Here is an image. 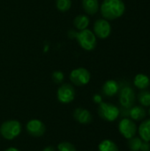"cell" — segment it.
I'll return each instance as SVG.
<instances>
[{
    "instance_id": "cell-6",
    "label": "cell",
    "mask_w": 150,
    "mask_h": 151,
    "mask_svg": "<svg viewBox=\"0 0 150 151\" xmlns=\"http://www.w3.org/2000/svg\"><path fill=\"white\" fill-rule=\"evenodd\" d=\"M69 79L73 85L82 87L89 83L91 74L88 69L84 67H78L72 70L69 75Z\"/></svg>"
},
{
    "instance_id": "cell-4",
    "label": "cell",
    "mask_w": 150,
    "mask_h": 151,
    "mask_svg": "<svg viewBox=\"0 0 150 151\" xmlns=\"http://www.w3.org/2000/svg\"><path fill=\"white\" fill-rule=\"evenodd\" d=\"M98 115L105 121L113 122L120 116V110L112 104L102 102L98 106Z\"/></svg>"
},
{
    "instance_id": "cell-7",
    "label": "cell",
    "mask_w": 150,
    "mask_h": 151,
    "mask_svg": "<svg viewBox=\"0 0 150 151\" xmlns=\"http://www.w3.org/2000/svg\"><path fill=\"white\" fill-rule=\"evenodd\" d=\"M118 128L120 134L127 140L134 137L138 131L137 125L130 118H123L119 121Z\"/></svg>"
},
{
    "instance_id": "cell-5",
    "label": "cell",
    "mask_w": 150,
    "mask_h": 151,
    "mask_svg": "<svg viewBox=\"0 0 150 151\" xmlns=\"http://www.w3.org/2000/svg\"><path fill=\"white\" fill-rule=\"evenodd\" d=\"M118 101L122 108L130 109L135 104V93L134 90L129 85H119Z\"/></svg>"
},
{
    "instance_id": "cell-2",
    "label": "cell",
    "mask_w": 150,
    "mask_h": 151,
    "mask_svg": "<svg viewBox=\"0 0 150 151\" xmlns=\"http://www.w3.org/2000/svg\"><path fill=\"white\" fill-rule=\"evenodd\" d=\"M75 38L77 40L78 44L85 50L91 51L94 50L97 44L96 36L94 32L90 29H84L76 33Z\"/></svg>"
},
{
    "instance_id": "cell-14",
    "label": "cell",
    "mask_w": 150,
    "mask_h": 151,
    "mask_svg": "<svg viewBox=\"0 0 150 151\" xmlns=\"http://www.w3.org/2000/svg\"><path fill=\"white\" fill-rule=\"evenodd\" d=\"M82 8L88 15H95L100 9L99 0H82Z\"/></svg>"
},
{
    "instance_id": "cell-16",
    "label": "cell",
    "mask_w": 150,
    "mask_h": 151,
    "mask_svg": "<svg viewBox=\"0 0 150 151\" xmlns=\"http://www.w3.org/2000/svg\"><path fill=\"white\" fill-rule=\"evenodd\" d=\"M133 85L141 90L147 89L150 85L149 77L144 73H138L133 79Z\"/></svg>"
},
{
    "instance_id": "cell-26",
    "label": "cell",
    "mask_w": 150,
    "mask_h": 151,
    "mask_svg": "<svg viewBox=\"0 0 150 151\" xmlns=\"http://www.w3.org/2000/svg\"><path fill=\"white\" fill-rule=\"evenodd\" d=\"M42 151H56V150H55V148L53 146H47Z\"/></svg>"
},
{
    "instance_id": "cell-24",
    "label": "cell",
    "mask_w": 150,
    "mask_h": 151,
    "mask_svg": "<svg viewBox=\"0 0 150 151\" xmlns=\"http://www.w3.org/2000/svg\"><path fill=\"white\" fill-rule=\"evenodd\" d=\"M141 151H150V142H142L141 146Z\"/></svg>"
},
{
    "instance_id": "cell-23",
    "label": "cell",
    "mask_w": 150,
    "mask_h": 151,
    "mask_svg": "<svg viewBox=\"0 0 150 151\" xmlns=\"http://www.w3.org/2000/svg\"><path fill=\"white\" fill-rule=\"evenodd\" d=\"M65 79V74L61 71H55L52 73V80L56 84H60L64 81Z\"/></svg>"
},
{
    "instance_id": "cell-10",
    "label": "cell",
    "mask_w": 150,
    "mask_h": 151,
    "mask_svg": "<svg viewBox=\"0 0 150 151\" xmlns=\"http://www.w3.org/2000/svg\"><path fill=\"white\" fill-rule=\"evenodd\" d=\"M26 129L29 135L35 137V138L42 137L46 132L45 125L43 124L42 121L39 119L29 120L26 125Z\"/></svg>"
},
{
    "instance_id": "cell-18",
    "label": "cell",
    "mask_w": 150,
    "mask_h": 151,
    "mask_svg": "<svg viewBox=\"0 0 150 151\" xmlns=\"http://www.w3.org/2000/svg\"><path fill=\"white\" fill-rule=\"evenodd\" d=\"M98 151H119L118 145L111 140L102 141L98 145Z\"/></svg>"
},
{
    "instance_id": "cell-13",
    "label": "cell",
    "mask_w": 150,
    "mask_h": 151,
    "mask_svg": "<svg viewBox=\"0 0 150 151\" xmlns=\"http://www.w3.org/2000/svg\"><path fill=\"white\" fill-rule=\"evenodd\" d=\"M147 116L145 108L141 105H133L129 109V118L133 121H141Z\"/></svg>"
},
{
    "instance_id": "cell-15",
    "label": "cell",
    "mask_w": 150,
    "mask_h": 151,
    "mask_svg": "<svg viewBox=\"0 0 150 151\" xmlns=\"http://www.w3.org/2000/svg\"><path fill=\"white\" fill-rule=\"evenodd\" d=\"M139 137L144 142H150V119L142 121L139 127L138 131Z\"/></svg>"
},
{
    "instance_id": "cell-1",
    "label": "cell",
    "mask_w": 150,
    "mask_h": 151,
    "mask_svg": "<svg viewBox=\"0 0 150 151\" xmlns=\"http://www.w3.org/2000/svg\"><path fill=\"white\" fill-rule=\"evenodd\" d=\"M99 10L103 19L113 20L120 18L124 14L126 5L122 0H103Z\"/></svg>"
},
{
    "instance_id": "cell-11",
    "label": "cell",
    "mask_w": 150,
    "mask_h": 151,
    "mask_svg": "<svg viewBox=\"0 0 150 151\" xmlns=\"http://www.w3.org/2000/svg\"><path fill=\"white\" fill-rule=\"evenodd\" d=\"M73 118L81 125H88L93 121L91 112L85 108H76L73 111Z\"/></svg>"
},
{
    "instance_id": "cell-20",
    "label": "cell",
    "mask_w": 150,
    "mask_h": 151,
    "mask_svg": "<svg viewBox=\"0 0 150 151\" xmlns=\"http://www.w3.org/2000/svg\"><path fill=\"white\" fill-rule=\"evenodd\" d=\"M142 140L139 136H134L128 140V148L131 151H140L141 146L142 144Z\"/></svg>"
},
{
    "instance_id": "cell-9",
    "label": "cell",
    "mask_w": 150,
    "mask_h": 151,
    "mask_svg": "<svg viewBox=\"0 0 150 151\" xmlns=\"http://www.w3.org/2000/svg\"><path fill=\"white\" fill-rule=\"evenodd\" d=\"M93 32L96 38L106 39L111 34V25L109 20L105 19H99L94 23Z\"/></svg>"
},
{
    "instance_id": "cell-28",
    "label": "cell",
    "mask_w": 150,
    "mask_h": 151,
    "mask_svg": "<svg viewBox=\"0 0 150 151\" xmlns=\"http://www.w3.org/2000/svg\"><path fill=\"white\" fill-rule=\"evenodd\" d=\"M148 113H149V115L150 116V107H149V111H148Z\"/></svg>"
},
{
    "instance_id": "cell-3",
    "label": "cell",
    "mask_w": 150,
    "mask_h": 151,
    "mask_svg": "<svg viewBox=\"0 0 150 151\" xmlns=\"http://www.w3.org/2000/svg\"><path fill=\"white\" fill-rule=\"evenodd\" d=\"M21 133V124L18 120L11 119L4 121L0 126L1 136L8 141H11L18 137Z\"/></svg>"
},
{
    "instance_id": "cell-25",
    "label": "cell",
    "mask_w": 150,
    "mask_h": 151,
    "mask_svg": "<svg viewBox=\"0 0 150 151\" xmlns=\"http://www.w3.org/2000/svg\"><path fill=\"white\" fill-rule=\"evenodd\" d=\"M93 101H94L95 104H101V103L103 102V97H102V96H101V95H99V94H95V95L93 96Z\"/></svg>"
},
{
    "instance_id": "cell-19",
    "label": "cell",
    "mask_w": 150,
    "mask_h": 151,
    "mask_svg": "<svg viewBox=\"0 0 150 151\" xmlns=\"http://www.w3.org/2000/svg\"><path fill=\"white\" fill-rule=\"evenodd\" d=\"M138 101L143 107H150V91L147 89L141 90L138 94Z\"/></svg>"
},
{
    "instance_id": "cell-22",
    "label": "cell",
    "mask_w": 150,
    "mask_h": 151,
    "mask_svg": "<svg viewBox=\"0 0 150 151\" xmlns=\"http://www.w3.org/2000/svg\"><path fill=\"white\" fill-rule=\"evenodd\" d=\"M57 151H77L73 144L68 142H63L57 145Z\"/></svg>"
},
{
    "instance_id": "cell-8",
    "label": "cell",
    "mask_w": 150,
    "mask_h": 151,
    "mask_svg": "<svg viewBox=\"0 0 150 151\" xmlns=\"http://www.w3.org/2000/svg\"><path fill=\"white\" fill-rule=\"evenodd\" d=\"M75 89L73 86H72L69 83H64L62 84L57 91V100L61 104H68L72 103L75 98Z\"/></svg>"
},
{
    "instance_id": "cell-27",
    "label": "cell",
    "mask_w": 150,
    "mask_h": 151,
    "mask_svg": "<svg viewBox=\"0 0 150 151\" xmlns=\"http://www.w3.org/2000/svg\"><path fill=\"white\" fill-rule=\"evenodd\" d=\"M4 151H19L18 149H16V148H14V147H11V148H8V149H6Z\"/></svg>"
},
{
    "instance_id": "cell-17",
    "label": "cell",
    "mask_w": 150,
    "mask_h": 151,
    "mask_svg": "<svg viewBox=\"0 0 150 151\" xmlns=\"http://www.w3.org/2000/svg\"><path fill=\"white\" fill-rule=\"evenodd\" d=\"M89 18L86 14H79L73 19V26L79 31L88 28L89 26Z\"/></svg>"
},
{
    "instance_id": "cell-12",
    "label": "cell",
    "mask_w": 150,
    "mask_h": 151,
    "mask_svg": "<svg viewBox=\"0 0 150 151\" xmlns=\"http://www.w3.org/2000/svg\"><path fill=\"white\" fill-rule=\"evenodd\" d=\"M119 83L114 80H108L104 82L102 91L103 94L108 97H111L116 96L119 91Z\"/></svg>"
},
{
    "instance_id": "cell-21",
    "label": "cell",
    "mask_w": 150,
    "mask_h": 151,
    "mask_svg": "<svg viewBox=\"0 0 150 151\" xmlns=\"http://www.w3.org/2000/svg\"><path fill=\"white\" fill-rule=\"evenodd\" d=\"M72 0H56V7L58 11L65 12L71 9Z\"/></svg>"
}]
</instances>
